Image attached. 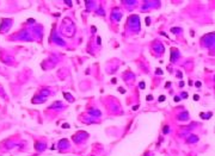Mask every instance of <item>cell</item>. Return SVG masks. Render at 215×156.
Segmentation results:
<instances>
[{"instance_id": "6da1fadb", "label": "cell", "mask_w": 215, "mask_h": 156, "mask_svg": "<svg viewBox=\"0 0 215 156\" xmlns=\"http://www.w3.org/2000/svg\"><path fill=\"white\" fill-rule=\"evenodd\" d=\"M159 100H160V101H164V100H165V97H160Z\"/></svg>"}]
</instances>
